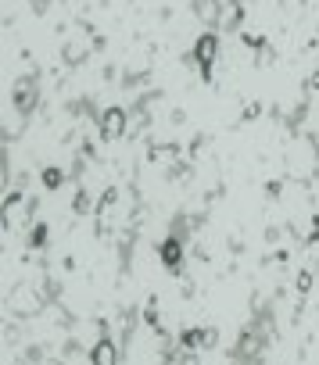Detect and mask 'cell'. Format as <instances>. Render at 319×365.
Listing matches in <instances>:
<instances>
[{"label":"cell","mask_w":319,"mask_h":365,"mask_svg":"<svg viewBox=\"0 0 319 365\" xmlns=\"http://www.w3.org/2000/svg\"><path fill=\"white\" fill-rule=\"evenodd\" d=\"M43 240H47V229L36 226V229H33V244H43Z\"/></svg>","instance_id":"cell-15"},{"label":"cell","mask_w":319,"mask_h":365,"mask_svg":"<svg viewBox=\"0 0 319 365\" xmlns=\"http://www.w3.org/2000/svg\"><path fill=\"white\" fill-rule=\"evenodd\" d=\"M90 50H93V36L86 29H79V36L72 43H65V65H83Z\"/></svg>","instance_id":"cell-6"},{"label":"cell","mask_w":319,"mask_h":365,"mask_svg":"<svg viewBox=\"0 0 319 365\" xmlns=\"http://www.w3.org/2000/svg\"><path fill=\"white\" fill-rule=\"evenodd\" d=\"M126 129H129V115H126V108H104V115H100V136L104 140H122L126 136Z\"/></svg>","instance_id":"cell-4"},{"label":"cell","mask_w":319,"mask_h":365,"mask_svg":"<svg viewBox=\"0 0 319 365\" xmlns=\"http://www.w3.org/2000/svg\"><path fill=\"white\" fill-rule=\"evenodd\" d=\"M216 58H219V36H216V32H201V36L194 40V61L201 65V72H204V76L211 72Z\"/></svg>","instance_id":"cell-3"},{"label":"cell","mask_w":319,"mask_h":365,"mask_svg":"<svg viewBox=\"0 0 319 365\" xmlns=\"http://www.w3.org/2000/svg\"><path fill=\"white\" fill-rule=\"evenodd\" d=\"M219 29H226V32H233L237 25H240V8L237 4H219V22H216Z\"/></svg>","instance_id":"cell-11"},{"label":"cell","mask_w":319,"mask_h":365,"mask_svg":"<svg viewBox=\"0 0 319 365\" xmlns=\"http://www.w3.org/2000/svg\"><path fill=\"white\" fill-rule=\"evenodd\" d=\"M308 287H312V273H298V290L305 294Z\"/></svg>","instance_id":"cell-14"},{"label":"cell","mask_w":319,"mask_h":365,"mask_svg":"<svg viewBox=\"0 0 319 365\" xmlns=\"http://www.w3.org/2000/svg\"><path fill=\"white\" fill-rule=\"evenodd\" d=\"M90 365H119V347H115V340H97L93 347H90Z\"/></svg>","instance_id":"cell-8"},{"label":"cell","mask_w":319,"mask_h":365,"mask_svg":"<svg viewBox=\"0 0 319 365\" xmlns=\"http://www.w3.org/2000/svg\"><path fill=\"white\" fill-rule=\"evenodd\" d=\"M258 351H262V337H258V333H244V337L237 340V347H233V354H237V358H244V361H248V358H255Z\"/></svg>","instance_id":"cell-10"},{"label":"cell","mask_w":319,"mask_h":365,"mask_svg":"<svg viewBox=\"0 0 319 365\" xmlns=\"http://www.w3.org/2000/svg\"><path fill=\"white\" fill-rule=\"evenodd\" d=\"M11 108H18L22 115H29L36 108V79H18L11 86Z\"/></svg>","instance_id":"cell-5"},{"label":"cell","mask_w":319,"mask_h":365,"mask_svg":"<svg viewBox=\"0 0 319 365\" xmlns=\"http://www.w3.org/2000/svg\"><path fill=\"white\" fill-rule=\"evenodd\" d=\"M8 304H11L15 316H33V311H40L43 297H40L36 283H18V287L8 294Z\"/></svg>","instance_id":"cell-2"},{"label":"cell","mask_w":319,"mask_h":365,"mask_svg":"<svg viewBox=\"0 0 319 365\" xmlns=\"http://www.w3.org/2000/svg\"><path fill=\"white\" fill-rule=\"evenodd\" d=\"M183 347H187V351L216 347V330H187V333H183Z\"/></svg>","instance_id":"cell-9"},{"label":"cell","mask_w":319,"mask_h":365,"mask_svg":"<svg viewBox=\"0 0 319 365\" xmlns=\"http://www.w3.org/2000/svg\"><path fill=\"white\" fill-rule=\"evenodd\" d=\"M158 258H162L166 269H180V265H183V240H180V237L162 240V247H158Z\"/></svg>","instance_id":"cell-7"},{"label":"cell","mask_w":319,"mask_h":365,"mask_svg":"<svg viewBox=\"0 0 319 365\" xmlns=\"http://www.w3.org/2000/svg\"><path fill=\"white\" fill-rule=\"evenodd\" d=\"M43 183H47L50 190H54V186H62V172H58V169H47V172H43Z\"/></svg>","instance_id":"cell-13"},{"label":"cell","mask_w":319,"mask_h":365,"mask_svg":"<svg viewBox=\"0 0 319 365\" xmlns=\"http://www.w3.org/2000/svg\"><path fill=\"white\" fill-rule=\"evenodd\" d=\"M315 169H319V150H315V143H312V140H294V147H291V172H294L298 179H308Z\"/></svg>","instance_id":"cell-1"},{"label":"cell","mask_w":319,"mask_h":365,"mask_svg":"<svg viewBox=\"0 0 319 365\" xmlns=\"http://www.w3.org/2000/svg\"><path fill=\"white\" fill-rule=\"evenodd\" d=\"M194 11H197V18L201 22H219V4H194Z\"/></svg>","instance_id":"cell-12"}]
</instances>
